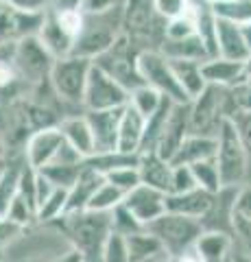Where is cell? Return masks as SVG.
Listing matches in <instances>:
<instances>
[{
	"label": "cell",
	"instance_id": "6",
	"mask_svg": "<svg viewBox=\"0 0 251 262\" xmlns=\"http://www.w3.org/2000/svg\"><path fill=\"white\" fill-rule=\"evenodd\" d=\"M230 116H232V107H230V96L225 88L206 85L203 92L194 96L188 103L190 134L216 138L223 120Z\"/></svg>",
	"mask_w": 251,
	"mask_h": 262
},
{
	"label": "cell",
	"instance_id": "43",
	"mask_svg": "<svg viewBox=\"0 0 251 262\" xmlns=\"http://www.w3.org/2000/svg\"><path fill=\"white\" fill-rule=\"evenodd\" d=\"M192 188H199L194 184V177H192V170L190 166H173V182H171V192H186V190H192Z\"/></svg>",
	"mask_w": 251,
	"mask_h": 262
},
{
	"label": "cell",
	"instance_id": "45",
	"mask_svg": "<svg viewBox=\"0 0 251 262\" xmlns=\"http://www.w3.org/2000/svg\"><path fill=\"white\" fill-rule=\"evenodd\" d=\"M232 120H234V125H236L240 140H242V144H245V149H247L249 166H251V114H234Z\"/></svg>",
	"mask_w": 251,
	"mask_h": 262
},
{
	"label": "cell",
	"instance_id": "16",
	"mask_svg": "<svg viewBox=\"0 0 251 262\" xmlns=\"http://www.w3.org/2000/svg\"><path fill=\"white\" fill-rule=\"evenodd\" d=\"M59 131L63 136V142H66L70 149H75L81 158L87 160L90 155L96 153L94 149V136L90 129V122H87L85 114H68L59 120Z\"/></svg>",
	"mask_w": 251,
	"mask_h": 262
},
{
	"label": "cell",
	"instance_id": "1",
	"mask_svg": "<svg viewBox=\"0 0 251 262\" xmlns=\"http://www.w3.org/2000/svg\"><path fill=\"white\" fill-rule=\"evenodd\" d=\"M53 225L63 234L72 251H77L83 262H99L103 243L111 232V214L83 210L75 214H63Z\"/></svg>",
	"mask_w": 251,
	"mask_h": 262
},
{
	"label": "cell",
	"instance_id": "51",
	"mask_svg": "<svg viewBox=\"0 0 251 262\" xmlns=\"http://www.w3.org/2000/svg\"><path fill=\"white\" fill-rule=\"evenodd\" d=\"M240 33H242V39H245V46H247L249 57H251V22L242 24V27H240Z\"/></svg>",
	"mask_w": 251,
	"mask_h": 262
},
{
	"label": "cell",
	"instance_id": "28",
	"mask_svg": "<svg viewBox=\"0 0 251 262\" xmlns=\"http://www.w3.org/2000/svg\"><path fill=\"white\" fill-rule=\"evenodd\" d=\"M159 53L171 61H206L210 59L208 51L197 35L181 37V39H162Z\"/></svg>",
	"mask_w": 251,
	"mask_h": 262
},
{
	"label": "cell",
	"instance_id": "22",
	"mask_svg": "<svg viewBox=\"0 0 251 262\" xmlns=\"http://www.w3.org/2000/svg\"><path fill=\"white\" fill-rule=\"evenodd\" d=\"M212 196L214 194L201 190V188L166 194V212L181 214V216H188V219H197L201 223V219L206 216V212L210 210V206H212Z\"/></svg>",
	"mask_w": 251,
	"mask_h": 262
},
{
	"label": "cell",
	"instance_id": "44",
	"mask_svg": "<svg viewBox=\"0 0 251 262\" xmlns=\"http://www.w3.org/2000/svg\"><path fill=\"white\" fill-rule=\"evenodd\" d=\"M190 0H153V5H155V11L162 20H173L177 15H181L184 9L188 7Z\"/></svg>",
	"mask_w": 251,
	"mask_h": 262
},
{
	"label": "cell",
	"instance_id": "4",
	"mask_svg": "<svg viewBox=\"0 0 251 262\" xmlns=\"http://www.w3.org/2000/svg\"><path fill=\"white\" fill-rule=\"evenodd\" d=\"M123 7V5H120ZM120 7L107 13H96L87 15L83 29L79 31V35L72 46V55L85 57V59L94 61L101 53H105L107 48L116 42L123 33V24H120Z\"/></svg>",
	"mask_w": 251,
	"mask_h": 262
},
{
	"label": "cell",
	"instance_id": "15",
	"mask_svg": "<svg viewBox=\"0 0 251 262\" xmlns=\"http://www.w3.org/2000/svg\"><path fill=\"white\" fill-rule=\"evenodd\" d=\"M190 134V122H188V103L186 105H177L173 103L171 114H168V120L164 125L159 140L155 144V153L159 158H164L171 162V158L175 155V151L179 149V144L184 142V138Z\"/></svg>",
	"mask_w": 251,
	"mask_h": 262
},
{
	"label": "cell",
	"instance_id": "31",
	"mask_svg": "<svg viewBox=\"0 0 251 262\" xmlns=\"http://www.w3.org/2000/svg\"><path fill=\"white\" fill-rule=\"evenodd\" d=\"M190 170H192L194 184H197L201 190L214 194V192H218L223 188L221 186V175H218V166H216L214 158H208V160L190 164Z\"/></svg>",
	"mask_w": 251,
	"mask_h": 262
},
{
	"label": "cell",
	"instance_id": "20",
	"mask_svg": "<svg viewBox=\"0 0 251 262\" xmlns=\"http://www.w3.org/2000/svg\"><path fill=\"white\" fill-rule=\"evenodd\" d=\"M120 112H123V107H118V110H101V112H83L87 122H90L96 153L116 151V134H118Z\"/></svg>",
	"mask_w": 251,
	"mask_h": 262
},
{
	"label": "cell",
	"instance_id": "48",
	"mask_svg": "<svg viewBox=\"0 0 251 262\" xmlns=\"http://www.w3.org/2000/svg\"><path fill=\"white\" fill-rule=\"evenodd\" d=\"M3 5L15 7L20 11H31V13H44L46 9H51L53 0H0Z\"/></svg>",
	"mask_w": 251,
	"mask_h": 262
},
{
	"label": "cell",
	"instance_id": "35",
	"mask_svg": "<svg viewBox=\"0 0 251 262\" xmlns=\"http://www.w3.org/2000/svg\"><path fill=\"white\" fill-rule=\"evenodd\" d=\"M66 196H68V190L55 188L48 194V199L37 208V223H55L57 219L66 214Z\"/></svg>",
	"mask_w": 251,
	"mask_h": 262
},
{
	"label": "cell",
	"instance_id": "5",
	"mask_svg": "<svg viewBox=\"0 0 251 262\" xmlns=\"http://www.w3.org/2000/svg\"><path fill=\"white\" fill-rule=\"evenodd\" d=\"M90 70H92V61L77 55L59 57V59L53 61V68L48 72V83H51L53 92L61 105L81 107Z\"/></svg>",
	"mask_w": 251,
	"mask_h": 262
},
{
	"label": "cell",
	"instance_id": "23",
	"mask_svg": "<svg viewBox=\"0 0 251 262\" xmlns=\"http://www.w3.org/2000/svg\"><path fill=\"white\" fill-rule=\"evenodd\" d=\"M105 182V177L90 166L83 164V170L79 173L77 182L68 188L66 196V214H75V212L87 210V203L94 196V192L99 190V186Z\"/></svg>",
	"mask_w": 251,
	"mask_h": 262
},
{
	"label": "cell",
	"instance_id": "30",
	"mask_svg": "<svg viewBox=\"0 0 251 262\" xmlns=\"http://www.w3.org/2000/svg\"><path fill=\"white\" fill-rule=\"evenodd\" d=\"M214 18L232 22V24H242L251 22V0H221L216 5H210Z\"/></svg>",
	"mask_w": 251,
	"mask_h": 262
},
{
	"label": "cell",
	"instance_id": "24",
	"mask_svg": "<svg viewBox=\"0 0 251 262\" xmlns=\"http://www.w3.org/2000/svg\"><path fill=\"white\" fill-rule=\"evenodd\" d=\"M37 39L42 42V46L46 48V51L53 55V59H59V57L72 55L75 39H72L68 33L59 27V22H57V18H55L53 9H46L44 11V20H42V24H39Z\"/></svg>",
	"mask_w": 251,
	"mask_h": 262
},
{
	"label": "cell",
	"instance_id": "18",
	"mask_svg": "<svg viewBox=\"0 0 251 262\" xmlns=\"http://www.w3.org/2000/svg\"><path fill=\"white\" fill-rule=\"evenodd\" d=\"M138 173H140V184L155 188V190L168 194L173 182V164L159 158L155 151H147L138 155Z\"/></svg>",
	"mask_w": 251,
	"mask_h": 262
},
{
	"label": "cell",
	"instance_id": "34",
	"mask_svg": "<svg viewBox=\"0 0 251 262\" xmlns=\"http://www.w3.org/2000/svg\"><path fill=\"white\" fill-rule=\"evenodd\" d=\"M125 199V192L118 190V188L114 184L109 182H103L99 186V190L94 192V196L90 199V203H87V210L92 212H111L116 206H120Z\"/></svg>",
	"mask_w": 251,
	"mask_h": 262
},
{
	"label": "cell",
	"instance_id": "50",
	"mask_svg": "<svg viewBox=\"0 0 251 262\" xmlns=\"http://www.w3.org/2000/svg\"><path fill=\"white\" fill-rule=\"evenodd\" d=\"M83 0H53L51 9H81Z\"/></svg>",
	"mask_w": 251,
	"mask_h": 262
},
{
	"label": "cell",
	"instance_id": "10",
	"mask_svg": "<svg viewBox=\"0 0 251 262\" xmlns=\"http://www.w3.org/2000/svg\"><path fill=\"white\" fill-rule=\"evenodd\" d=\"M53 55L42 46L37 35L24 37L13 44L11 63L18 77L29 81V83H42L48 79V72L53 68Z\"/></svg>",
	"mask_w": 251,
	"mask_h": 262
},
{
	"label": "cell",
	"instance_id": "19",
	"mask_svg": "<svg viewBox=\"0 0 251 262\" xmlns=\"http://www.w3.org/2000/svg\"><path fill=\"white\" fill-rule=\"evenodd\" d=\"M144 122L147 118L140 116L131 105H125L118 120V134H116V151L127 155H140L142 138H144Z\"/></svg>",
	"mask_w": 251,
	"mask_h": 262
},
{
	"label": "cell",
	"instance_id": "58",
	"mask_svg": "<svg viewBox=\"0 0 251 262\" xmlns=\"http://www.w3.org/2000/svg\"><path fill=\"white\" fill-rule=\"evenodd\" d=\"M230 262H232V258H230Z\"/></svg>",
	"mask_w": 251,
	"mask_h": 262
},
{
	"label": "cell",
	"instance_id": "46",
	"mask_svg": "<svg viewBox=\"0 0 251 262\" xmlns=\"http://www.w3.org/2000/svg\"><path fill=\"white\" fill-rule=\"evenodd\" d=\"M24 232L20 225H15L13 221H9L7 216H0V251H5L11 243H15V238Z\"/></svg>",
	"mask_w": 251,
	"mask_h": 262
},
{
	"label": "cell",
	"instance_id": "14",
	"mask_svg": "<svg viewBox=\"0 0 251 262\" xmlns=\"http://www.w3.org/2000/svg\"><path fill=\"white\" fill-rule=\"evenodd\" d=\"M123 206L131 212L138 223L147 227L149 223H153V221L159 219L166 212V194L155 190V188L140 184L131 192L125 194Z\"/></svg>",
	"mask_w": 251,
	"mask_h": 262
},
{
	"label": "cell",
	"instance_id": "25",
	"mask_svg": "<svg viewBox=\"0 0 251 262\" xmlns=\"http://www.w3.org/2000/svg\"><path fill=\"white\" fill-rule=\"evenodd\" d=\"M234 251V241L225 232H201L192 253L199 262H230Z\"/></svg>",
	"mask_w": 251,
	"mask_h": 262
},
{
	"label": "cell",
	"instance_id": "53",
	"mask_svg": "<svg viewBox=\"0 0 251 262\" xmlns=\"http://www.w3.org/2000/svg\"><path fill=\"white\" fill-rule=\"evenodd\" d=\"M55 262H83V258H81V256H79V253H77V251H68V253H66V256H61V258H57V260H55Z\"/></svg>",
	"mask_w": 251,
	"mask_h": 262
},
{
	"label": "cell",
	"instance_id": "55",
	"mask_svg": "<svg viewBox=\"0 0 251 262\" xmlns=\"http://www.w3.org/2000/svg\"><path fill=\"white\" fill-rule=\"evenodd\" d=\"M5 155H7V144L3 140V136H0V158H5Z\"/></svg>",
	"mask_w": 251,
	"mask_h": 262
},
{
	"label": "cell",
	"instance_id": "26",
	"mask_svg": "<svg viewBox=\"0 0 251 262\" xmlns=\"http://www.w3.org/2000/svg\"><path fill=\"white\" fill-rule=\"evenodd\" d=\"M216 57L234 61H247L249 51L242 39V33L238 24L225 22L216 18Z\"/></svg>",
	"mask_w": 251,
	"mask_h": 262
},
{
	"label": "cell",
	"instance_id": "56",
	"mask_svg": "<svg viewBox=\"0 0 251 262\" xmlns=\"http://www.w3.org/2000/svg\"><path fill=\"white\" fill-rule=\"evenodd\" d=\"M245 63H247V72H251V57H249V59H247Z\"/></svg>",
	"mask_w": 251,
	"mask_h": 262
},
{
	"label": "cell",
	"instance_id": "7",
	"mask_svg": "<svg viewBox=\"0 0 251 262\" xmlns=\"http://www.w3.org/2000/svg\"><path fill=\"white\" fill-rule=\"evenodd\" d=\"M138 53L135 46L129 42V39L120 33V37L111 44L107 51L101 53L96 59L92 61L96 68L103 70L111 81L127 90V92H133L135 88L144 85V81L140 77V70H138Z\"/></svg>",
	"mask_w": 251,
	"mask_h": 262
},
{
	"label": "cell",
	"instance_id": "9",
	"mask_svg": "<svg viewBox=\"0 0 251 262\" xmlns=\"http://www.w3.org/2000/svg\"><path fill=\"white\" fill-rule=\"evenodd\" d=\"M138 70H140L144 85L153 88L159 96H164L177 105L190 103L188 96L184 94V90L179 88V83H177L171 61L159 51H142L138 55Z\"/></svg>",
	"mask_w": 251,
	"mask_h": 262
},
{
	"label": "cell",
	"instance_id": "27",
	"mask_svg": "<svg viewBox=\"0 0 251 262\" xmlns=\"http://www.w3.org/2000/svg\"><path fill=\"white\" fill-rule=\"evenodd\" d=\"M214 153H216V138L188 134L184 138V142L179 144V149L171 158V164L173 166H190L194 162L214 158Z\"/></svg>",
	"mask_w": 251,
	"mask_h": 262
},
{
	"label": "cell",
	"instance_id": "12",
	"mask_svg": "<svg viewBox=\"0 0 251 262\" xmlns=\"http://www.w3.org/2000/svg\"><path fill=\"white\" fill-rule=\"evenodd\" d=\"M61 144H63V136L57 125L35 129V131H31L27 142H24L22 158L31 168L39 170L55 160V155L61 149Z\"/></svg>",
	"mask_w": 251,
	"mask_h": 262
},
{
	"label": "cell",
	"instance_id": "2",
	"mask_svg": "<svg viewBox=\"0 0 251 262\" xmlns=\"http://www.w3.org/2000/svg\"><path fill=\"white\" fill-rule=\"evenodd\" d=\"M120 24L123 35L142 51H159L164 39V20L157 15L153 0H123L120 7Z\"/></svg>",
	"mask_w": 251,
	"mask_h": 262
},
{
	"label": "cell",
	"instance_id": "13",
	"mask_svg": "<svg viewBox=\"0 0 251 262\" xmlns=\"http://www.w3.org/2000/svg\"><path fill=\"white\" fill-rule=\"evenodd\" d=\"M44 13L20 11L0 3V44H15L24 37L37 35Z\"/></svg>",
	"mask_w": 251,
	"mask_h": 262
},
{
	"label": "cell",
	"instance_id": "33",
	"mask_svg": "<svg viewBox=\"0 0 251 262\" xmlns=\"http://www.w3.org/2000/svg\"><path fill=\"white\" fill-rule=\"evenodd\" d=\"M162 101H164V96H159L153 88L140 85V88H135L133 92H129V101L127 103L131 105V107L140 114V116L149 118L151 114L162 105Z\"/></svg>",
	"mask_w": 251,
	"mask_h": 262
},
{
	"label": "cell",
	"instance_id": "49",
	"mask_svg": "<svg viewBox=\"0 0 251 262\" xmlns=\"http://www.w3.org/2000/svg\"><path fill=\"white\" fill-rule=\"evenodd\" d=\"M18 72H15L13 63L9 59H0V90H7L15 85V81H18Z\"/></svg>",
	"mask_w": 251,
	"mask_h": 262
},
{
	"label": "cell",
	"instance_id": "32",
	"mask_svg": "<svg viewBox=\"0 0 251 262\" xmlns=\"http://www.w3.org/2000/svg\"><path fill=\"white\" fill-rule=\"evenodd\" d=\"M81 170H83V162L81 164H48V166L39 168V173H42L55 188L68 190V188L77 182Z\"/></svg>",
	"mask_w": 251,
	"mask_h": 262
},
{
	"label": "cell",
	"instance_id": "38",
	"mask_svg": "<svg viewBox=\"0 0 251 262\" xmlns=\"http://www.w3.org/2000/svg\"><path fill=\"white\" fill-rule=\"evenodd\" d=\"M99 262H129V251H127V238L123 234L109 232V236L103 243L101 258Z\"/></svg>",
	"mask_w": 251,
	"mask_h": 262
},
{
	"label": "cell",
	"instance_id": "54",
	"mask_svg": "<svg viewBox=\"0 0 251 262\" xmlns=\"http://www.w3.org/2000/svg\"><path fill=\"white\" fill-rule=\"evenodd\" d=\"M232 262H251V253H238V251H232Z\"/></svg>",
	"mask_w": 251,
	"mask_h": 262
},
{
	"label": "cell",
	"instance_id": "42",
	"mask_svg": "<svg viewBox=\"0 0 251 262\" xmlns=\"http://www.w3.org/2000/svg\"><path fill=\"white\" fill-rule=\"evenodd\" d=\"M234 219L251 221V184H242L236 188V196H234Z\"/></svg>",
	"mask_w": 251,
	"mask_h": 262
},
{
	"label": "cell",
	"instance_id": "17",
	"mask_svg": "<svg viewBox=\"0 0 251 262\" xmlns=\"http://www.w3.org/2000/svg\"><path fill=\"white\" fill-rule=\"evenodd\" d=\"M234 196H236V188L223 186L212 196V206L201 219V227L203 232H225L232 236V221H234Z\"/></svg>",
	"mask_w": 251,
	"mask_h": 262
},
{
	"label": "cell",
	"instance_id": "37",
	"mask_svg": "<svg viewBox=\"0 0 251 262\" xmlns=\"http://www.w3.org/2000/svg\"><path fill=\"white\" fill-rule=\"evenodd\" d=\"M5 216L9 219V221H13L15 225H20L22 229H27V227H31V225H35V223H37L35 210L31 208L29 203L24 201L18 192L13 194V199H11V203H9V208H7V212H5Z\"/></svg>",
	"mask_w": 251,
	"mask_h": 262
},
{
	"label": "cell",
	"instance_id": "11",
	"mask_svg": "<svg viewBox=\"0 0 251 262\" xmlns=\"http://www.w3.org/2000/svg\"><path fill=\"white\" fill-rule=\"evenodd\" d=\"M129 101V92L120 88L116 81H111L103 70L92 63V70L87 75L85 92L81 107L83 112H101V110H118L125 107Z\"/></svg>",
	"mask_w": 251,
	"mask_h": 262
},
{
	"label": "cell",
	"instance_id": "3",
	"mask_svg": "<svg viewBox=\"0 0 251 262\" xmlns=\"http://www.w3.org/2000/svg\"><path fill=\"white\" fill-rule=\"evenodd\" d=\"M218 175H221V186L238 188L247 184L249 177V155L242 144L238 129L234 125L232 116L223 120L221 129L216 134V153H214Z\"/></svg>",
	"mask_w": 251,
	"mask_h": 262
},
{
	"label": "cell",
	"instance_id": "52",
	"mask_svg": "<svg viewBox=\"0 0 251 262\" xmlns=\"http://www.w3.org/2000/svg\"><path fill=\"white\" fill-rule=\"evenodd\" d=\"M166 262H199V258L194 253H184V256H175V258H168Z\"/></svg>",
	"mask_w": 251,
	"mask_h": 262
},
{
	"label": "cell",
	"instance_id": "57",
	"mask_svg": "<svg viewBox=\"0 0 251 262\" xmlns=\"http://www.w3.org/2000/svg\"><path fill=\"white\" fill-rule=\"evenodd\" d=\"M0 262H5V251H0Z\"/></svg>",
	"mask_w": 251,
	"mask_h": 262
},
{
	"label": "cell",
	"instance_id": "36",
	"mask_svg": "<svg viewBox=\"0 0 251 262\" xmlns=\"http://www.w3.org/2000/svg\"><path fill=\"white\" fill-rule=\"evenodd\" d=\"M227 96L232 116L234 114H251V72H247L236 85L227 90Z\"/></svg>",
	"mask_w": 251,
	"mask_h": 262
},
{
	"label": "cell",
	"instance_id": "47",
	"mask_svg": "<svg viewBox=\"0 0 251 262\" xmlns=\"http://www.w3.org/2000/svg\"><path fill=\"white\" fill-rule=\"evenodd\" d=\"M120 5H123V0H83L81 3V11L87 15H96V13L114 11Z\"/></svg>",
	"mask_w": 251,
	"mask_h": 262
},
{
	"label": "cell",
	"instance_id": "8",
	"mask_svg": "<svg viewBox=\"0 0 251 262\" xmlns=\"http://www.w3.org/2000/svg\"><path fill=\"white\" fill-rule=\"evenodd\" d=\"M149 232L159 241L164 251L171 258L190 253L194 243H197L199 234L203 232V227L197 219H188L181 214H173V212H164L159 219L147 225Z\"/></svg>",
	"mask_w": 251,
	"mask_h": 262
},
{
	"label": "cell",
	"instance_id": "29",
	"mask_svg": "<svg viewBox=\"0 0 251 262\" xmlns=\"http://www.w3.org/2000/svg\"><path fill=\"white\" fill-rule=\"evenodd\" d=\"M201 63L203 61H171L175 79H177V83H179V88L184 90V94L188 96V101H192L194 96H199L203 92V88L208 85L203 79V72H201Z\"/></svg>",
	"mask_w": 251,
	"mask_h": 262
},
{
	"label": "cell",
	"instance_id": "40",
	"mask_svg": "<svg viewBox=\"0 0 251 262\" xmlns=\"http://www.w3.org/2000/svg\"><path fill=\"white\" fill-rule=\"evenodd\" d=\"M111 214V232H116V234H123V236H129V234H135V232H140V229H144L138 221L133 219V214L129 212L123 203L120 206H116L114 210L109 212Z\"/></svg>",
	"mask_w": 251,
	"mask_h": 262
},
{
	"label": "cell",
	"instance_id": "41",
	"mask_svg": "<svg viewBox=\"0 0 251 262\" xmlns=\"http://www.w3.org/2000/svg\"><path fill=\"white\" fill-rule=\"evenodd\" d=\"M55 18H57L59 27L68 33L72 39H77L79 31L83 29V22H85V13L81 9H53Z\"/></svg>",
	"mask_w": 251,
	"mask_h": 262
},
{
	"label": "cell",
	"instance_id": "21",
	"mask_svg": "<svg viewBox=\"0 0 251 262\" xmlns=\"http://www.w3.org/2000/svg\"><path fill=\"white\" fill-rule=\"evenodd\" d=\"M201 72L208 85H218L230 90L247 75V63L245 61H234L223 59V57H210L201 63Z\"/></svg>",
	"mask_w": 251,
	"mask_h": 262
},
{
	"label": "cell",
	"instance_id": "39",
	"mask_svg": "<svg viewBox=\"0 0 251 262\" xmlns=\"http://www.w3.org/2000/svg\"><path fill=\"white\" fill-rule=\"evenodd\" d=\"M105 182L114 184L118 190H123L127 194V192H131L135 186H140V173H138V166H120V168L105 173Z\"/></svg>",
	"mask_w": 251,
	"mask_h": 262
}]
</instances>
